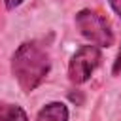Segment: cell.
<instances>
[{
    "mask_svg": "<svg viewBox=\"0 0 121 121\" xmlns=\"http://www.w3.org/2000/svg\"><path fill=\"white\" fill-rule=\"evenodd\" d=\"M11 76L23 93H32L47 78L51 70L49 51L36 40L23 42L11 55L9 60Z\"/></svg>",
    "mask_w": 121,
    "mask_h": 121,
    "instance_id": "1",
    "label": "cell"
},
{
    "mask_svg": "<svg viewBox=\"0 0 121 121\" xmlns=\"http://www.w3.org/2000/svg\"><path fill=\"white\" fill-rule=\"evenodd\" d=\"M79 34L89 40V43L96 45V47H112L113 42H115V36H113V30L108 23V19L98 13L96 9H91V8H85V9H79L76 13V19H74Z\"/></svg>",
    "mask_w": 121,
    "mask_h": 121,
    "instance_id": "2",
    "label": "cell"
},
{
    "mask_svg": "<svg viewBox=\"0 0 121 121\" xmlns=\"http://www.w3.org/2000/svg\"><path fill=\"white\" fill-rule=\"evenodd\" d=\"M100 60H102L100 47H96L93 43L81 45L70 57V62H68V79L74 85H81V83L89 81L91 76L95 74V70L98 68Z\"/></svg>",
    "mask_w": 121,
    "mask_h": 121,
    "instance_id": "3",
    "label": "cell"
},
{
    "mask_svg": "<svg viewBox=\"0 0 121 121\" xmlns=\"http://www.w3.org/2000/svg\"><path fill=\"white\" fill-rule=\"evenodd\" d=\"M70 113H68V106L60 100H53L47 102L36 115L34 121H68Z\"/></svg>",
    "mask_w": 121,
    "mask_h": 121,
    "instance_id": "4",
    "label": "cell"
},
{
    "mask_svg": "<svg viewBox=\"0 0 121 121\" xmlns=\"http://www.w3.org/2000/svg\"><path fill=\"white\" fill-rule=\"evenodd\" d=\"M0 121H28V117L21 106L0 102Z\"/></svg>",
    "mask_w": 121,
    "mask_h": 121,
    "instance_id": "5",
    "label": "cell"
},
{
    "mask_svg": "<svg viewBox=\"0 0 121 121\" xmlns=\"http://www.w3.org/2000/svg\"><path fill=\"white\" fill-rule=\"evenodd\" d=\"M23 2H25V0H4V6H6V9H15V8H19Z\"/></svg>",
    "mask_w": 121,
    "mask_h": 121,
    "instance_id": "6",
    "label": "cell"
},
{
    "mask_svg": "<svg viewBox=\"0 0 121 121\" xmlns=\"http://www.w3.org/2000/svg\"><path fill=\"white\" fill-rule=\"evenodd\" d=\"M108 4H110V8L121 17V0H108Z\"/></svg>",
    "mask_w": 121,
    "mask_h": 121,
    "instance_id": "7",
    "label": "cell"
},
{
    "mask_svg": "<svg viewBox=\"0 0 121 121\" xmlns=\"http://www.w3.org/2000/svg\"><path fill=\"white\" fill-rule=\"evenodd\" d=\"M112 72H113V74H119V72H121V49H119V55H117V59H115V62H113Z\"/></svg>",
    "mask_w": 121,
    "mask_h": 121,
    "instance_id": "8",
    "label": "cell"
}]
</instances>
